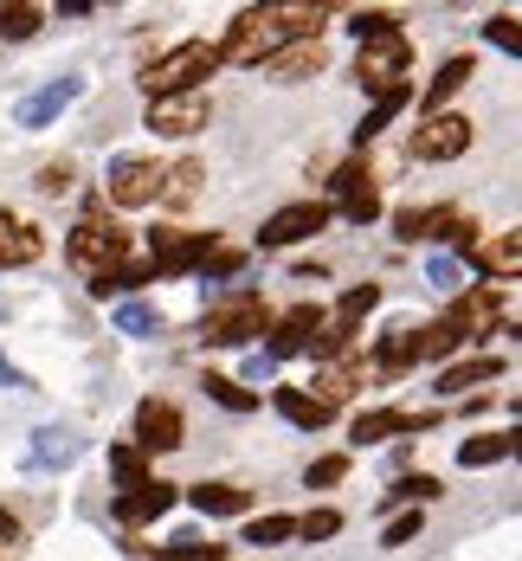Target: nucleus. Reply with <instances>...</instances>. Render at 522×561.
I'll list each match as a JSON object with an SVG mask.
<instances>
[{"label": "nucleus", "mask_w": 522, "mask_h": 561, "mask_svg": "<svg viewBox=\"0 0 522 561\" xmlns=\"http://www.w3.org/2000/svg\"><path fill=\"white\" fill-rule=\"evenodd\" d=\"M329 20V7L316 0H285V7H245L220 39L227 65H271L290 39H316V26Z\"/></svg>", "instance_id": "f257e3e1"}, {"label": "nucleus", "mask_w": 522, "mask_h": 561, "mask_svg": "<svg viewBox=\"0 0 522 561\" xmlns=\"http://www.w3.org/2000/svg\"><path fill=\"white\" fill-rule=\"evenodd\" d=\"M213 65H220V46H207V39H181L174 53H162L155 65H142V91H149V104L155 98H187V91H200V78H213Z\"/></svg>", "instance_id": "f03ea898"}, {"label": "nucleus", "mask_w": 522, "mask_h": 561, "mask_svg": "<svg viewBox=\"0 0 522 561\" xmlns=\"http://www.w3.org/2000/svg\"><path fill=\"white\" fill-rule=\"evenodd\" d=\"M65 259H71L78 272L104 278V272H116V265H129V232H123L116 220H84V226H71Z\"/></svg>", "instance_id": "7ed1b4c3"}, {"label": "nucleus", "mask_w": 522, "mask_h": 561, "mask_svg": "<svg viewBox=\"0 0 522 561\" xmlns=\"http://www.w3.org/2000/svg\"><path fill=\"white\" fill-rule=\"evenodd\" d=\"M406 65H413L406 33H381V39H368V46L355 53V84L374 91V98H387V91H401L406 84Z\"/></svg>", "instance_id": "20e7f679"}, {"label": "nucleus", "mask_w": 522, "mask_h": 561, "mask_svg": "<svg viewBox=\"0 0 522 561\" xmlns=\"http://www.w3.org/2000/svg\"><path fill=\"white\" fill-rule=\"evenodd\" d=\"M200 336L213 342V348H245L252 336H271V310H265V297L258 290H239L227 310H213L207 317V330Z\"/></svg>", "instance_id": "39448f33"}, {"label": "nucleus", "mask_w": 522, "mask_h": 561, "mask_svg": "<svg viewBox=\"0 0 522 561\" xmlns=\"http://www.w3.org/2000/svg\"><path fill=\"white\" fill-rule=\"evenodd\" d=\"M162 187H169V162H155V156H116L104 174V194L116 207H149V201H162Z\"/></svg>", "instance_id": "423d86ee"}, {"label": "nucleus", "mask_w": 522, "mask_h": 561, "mask_svg": "<svg viewBox=\"0 0 522 561\" xmlns=\"http://www.w3.org/2000/svg\"><path fill=\"white\" fill-rule=\"evenodd\" d=\"M464 149H471V123L459 111H439L413 129V156L419 162H459Z\"/></svg>", "instance_id": "0eeeda50"}, {"label": "nucleus", "mask_w": 522, "mask_h": 561, "mask_svg": "<svg viewBox=\"0 0 522 561\" xmlns=\"http://www.w3.org/2000/svg\"><path fill=\"white\" fill-rule=\"evenodd\" d=\"M329 214H336L329 201H297V207H278L271 220L258 226V245H271V252H278V245H303L310 232H323V226H329Z\"/></svg>", "instance_id": "6e6552de"}, {"label": "nucleus", "mask_w": 522, "mask_h": 561, "mask_svg": "<svg viewBox=\"0 0 522 561\" xmlns=\"http://www.w3.org/2000/svg\"><path fill=\"white\" fill-rule=\"evenodd\" d=\"M207 116H213L207 91H187V98H155V104H149V129H155L162 142H181V136H200V129H207Z\"/></svg>", "instance_id": "1a4fd4ad"}, {"label": "nucleus", "mask_w": 522, "mask_h": 561, "mask_svg": "<svg viewBox=\"0 0 522 561\" xmlns=\"http://www.w3.org/2000/svg\"><path fill=\"white\" fill-rule=\"evenodd\" d=\"M142 451H174L187 439V420H181V407L162 400V393H149L142 407H136V433H129Z\"/></svg>", "instance_id": "9d476101"}, {"label": "nucleus", "mask_w": 522, "mask_h": 561, "mask_svg": "<svg viewBox=\"0 0 522 561\" xmlns=\"http://www.w3.org/2000/svg\"><path fill=\"white\" fill-rule=\"evenodd\" d=\"M149 252H155V259H149L155 272H200L207 252H213V239H207V232H181V226H155V232H149Z\"/></svg>", "instance_id": "9b49d317"}, {"label": "nucleus", "mask_w": 522, "mask_h": 561, "mask_svg": "<svg viewBox=\"0 0 522 561\" xmlns=\"http://www.w3.org/2000/svg\"><path fill=\"white\" fill-rule=\"evenodd\" d=\"M497 317H503V297H497L490 284H477V290H464L459 304L445 310V323H452V330H459L464 342H471V336H484V330H497Z\"/></svg>", "instance_id": "f8f14e48"}, {"label": "nucleus", "mask_w": 522, "mask_h": 561, "mask_svg": "<svg viewBox=\"0 0 522 561\" xmlns=\"http://www.w3.org/2000/svg\"><path fill=\"white\" fill-rule=\"evenodd\" d=\"M329 187H336V201H343L348 220H374V214H381V194H374V181H368V162H343Z\"/></svg>", "instance_id": "ddd939ff"}, {"label": "nucleus", "mask_w": 522, "mask_h": 561, "mask_svg": "<svg viewBox=\"0 0 522 561\" xmlns=\"http://www.w3.org/2000/svg\"><path fill=\"white\" fill-rule=\"evenodd\" d=\"M323 65H329V53H323V39H290V46H285L278 58H271L265 71H271L278 84H303V78H316Z\"/></svg>", "instance_id": "4468645a"}, {"label": "nucleus", "mask_w": 522, "mask_h": 561, "mask_svg": "<svg viewBox=\"0 0 522 561\" xmlns=\"http://www.w3.org/2000/svg\"><path fill=\"white\" fill-rule=\"evenodd\" d=\"M316 330H323V310H316V304H297V310H285V317L271 323V355H297V348H310V342H316Z\"/></svg>", "instance_id": "2eb2a0df"}, {"label": "nucleus", "mask_w": 522, "mask_h": 561, "mask_svg": "<svg viewBox=\"0 0 522 561\" xmlns=\"http://www.w3.org/2000/svg\"><path fill=\"white\" fill-rule=\"evenodd\" d=\"M471 259H477V272H484V278H522V226L497 232V239H484Z\"/></svg>", "instance_id": "dca6fc26"}, {"label": "nucleus", "mask_w": 522, "mask_h": 561, "mask_svg": "<svg viewBox=\"0 0 522 561\" xmlns=\"http://www.w3.org/2000/svg\"><path fill=\"white\" fill-rule=\"evenodd\" d=\"M419 426H432V413L374 407V413H361V420H355V439H361V446H381V439H394V433H419Z\"/></svg>", "instance_id": "f3484780"}, {"label": "nucleus", "mask_w": 522, "mask_h": 561, "mask_svg": "<svg viewBox=\"0 0 522 561\" xmlns=\"http://www.w3.org/2000/svg\"><path fill=\"white\" fill-rule=\"evenodd\" d=\"M78 91H84V84H78V78H53V84H46V91H33V98H26V104H20V123H26V129H46V123H53V116L65 111V104H71V98H78Z\"/></svg>", "instance_id": "a211bd4d"}, {"label": "nucleus", "mask_w": 522, "mask_h": 561, "mask_svg": "<svg viewBox=\"0 0 522 561\" xmlns=\"http://www.w3.org/2000/svg\"><path fill=\"white\" fill-rule=\"evenodd\" d=\"M174 497H181L174 484H155V478H149L142 491H129V497H116V516H123V523H155L162 510H174Z\"/></svg>", "instance_id": "6ab92c4d"}, {"label": "nucleus", "mask_w": 522, "mask_h": 561, "mask_svg": "<svg viewBox=\"0 0 522 561\" xmlns=\"http://www.w3.org/2000/svg\"><path fill=\"white\" fill-rule=\"evenodd\" d=\"M310 393H316V400H323V407L336 413L343 400H355V393H361V368H355V362H329V368H323V375L310 381Z\"/></svg>", "instance_id": "aec40b11"}, {"label": "nucleus", "mask_w": 522, "mask_h": 561, "mask_svg": "<svg viewBox=\"0 0 522 561\" xmlns=\"http://www.w3.org/2000/svg\"><path fill=\"white\" fill-rule=\"evenodd\" d=\"M33 259H39V232L20 226L7 207H0V272H7V265H33Z\"/></svg>", "instance_id": "412c9836"}, {"label": "nucleus", "mask_w": 522, "mask_h": 561, "mask_svg": "<svg viewBox=\"0 0 522 561\" xmlns=\"http://www.w3.org/2000/svg\"><path fill=\"white\" fill-rule=\"evenodd\" d=\"M464 84H471V58H445V65H439V78L426 84V116H439Z\"/></svg>", "instance_id": "4be33fe9"}, {"label": "nucleus", "mask_w": 522, "mask_h": 561, "mask_svg": "<svg viewBox=\"0 0 522 561\" xmlns=\"http://www.w3.org/2000/svg\"><path fill=\"white\" fill-rule=\"evenodd\" d=\"M278 413H285L290 426H310V433L336 420V413H329V407H323L316 393H303V388H278Z\"/></svg>", "instance_id": "5701e85b"}, {"label": "nucleus", "mask_w": 522, "mask_h": 561, "mask_svg": "<svg viewBox=\"0 0 522 561\" xmlns=\"http://www.w3.org/2000/svg\"><path fill=\"white\" fill-rule=\"evenodd\" d=\"M187 497L207 516H245V504H252V491H239V484H194Z\"/></svg>", "instance_id": "b1692460"}, {"label": "nucleus", "mask_w": 522, "mask_h": 561, "mask_svg": "<svg viewBox=\"0 0 522 561\" xmlns=\"http://www.w3.org/2000/svg\"><path fill=\"white\" fill-rule=\"evenodd\" d=\"M413 362H419V330H394V336L374 348V368H381V375H401Z\"/></svg>", "instance_id": "393cba45"}, {"label": "nucleus", "mask_w": 522, "mask_h": 561, "mask_svg": "<svg viewBox=\"0 0 522 561\" xmlns=\"http://www.w3.org/2000/svg\"><path fill=\"white\" fill-rule=\"evenodd\" d=\"M503 375V362L497 355H471V362H452L445 375H439V388L452 393V388H477V381H497Z\"/></svg>", "instance_id": "a878e982"}, {"label": "nucleus", "mask_w": 522, "mask_h": 561, "mask_svg": "<svg viewBox=\"0 0 522 561\" xmlns=\"http://www.w3.org/2000/svg\"><path fill=\"white\" fill-rule=\"evenodd\" d=\"M111 471H116V484H123V497L142 491V484H149V451L142 446H111Z\"/></svg>", "instance_id": "bb28decb"}, {"label": "nucleus", "mask_w": 522, "mask_h": 561, "mask_svg": "<svg viewBox=\"0 0 522 561\" xmlns=\"http://www.w3.org/2000/svg\"><path fill=\"white\" fill-rule=\"evenodd\" d=\"M149 272H155V265H136V259H129V265H116V272H104V278H91V297H111V304H123L136 284L149 278Z\"/></svg>", "instance_id": "cd10ccee"}, {"label": "nucleus", "mask_w": 522, "mask_h": 561, "mask_svg": "<svg viewBox=\"0 0 522 561\" xmlns=\"http://www.w3.org/2000/svg\"><path fill=\"white\" fill-rule=\"evenodd\" d=\"M200 181H207V169H200V162H181V169H169L162 201H174V207H194V201H200Z\"/></svg>", "instance_id": "c85d7f7f"}, {"label": "nucleus", "mask_w": 522, "mask_h": 561, "mask_svg": "<svg viewBox=\"0 0 522 561\" xmlns=\"http://www.w3.org/2000/svg\"><path fill=\"white\" fill-rule=\"evenodd\" d=\"M116 330H123V336H155V330H162V317H155L142 297H123V304H116Z\"/></svg>", "instance_id": "c756f323"}, {"label": "nucleus", "mask_w": 522, "mask_h": 561, "mask_svg": "<svg viewBox=\"0 0 522 561\" xmlns=\"http://www.w3.org/2000/svg\"><path fill=\"white\" fill-rule=\"evenodd\" d=\"M459 342L464 336L439 317V323H426V330H419V362H445V355H459Z\"/></svg>", "instance_id": "7c9ffc66"}, {"label": "nucleus", "mask_w": 522, "mask_h": 561, "mask_svg": "<svg viewBox=\"0 0 522 561\" xmlns=\"http://www.w3.org/2000/svg\"><path fill=\"white\" fill-rule=\"evenodd\" d=\"M297 536V516H252L245 523V542H258V549H278Z\"/></svg>", "instance_id": "2f4dec72"}, {"label": "nucleus", "mask_w": 522, "mask_h": 561, "mask_svg": "<svg viewBox=\"0 0 522 561\" xmlns=\"http://www.w3.org/2000/svg\"><path fill=\"white\" fill-rule=\"evenodd\" d=\"M484 39H490L497 53L522 58V20H517V13H490V20H484Z\"/></svg>", "instance_id": "473e14b6"}, {"label": "nucleus", "mask_w": 522, "mask_h": 561, "mask_svg": "<svg viewBox=\"0 0 522 561\" xmlns=\"http://www.w3.org/2000/svg\"><path fill=\"white\" fill-rule=\"evenodd\" d=\"M503 451H510V439H503V433H477V439H464V446H459V465H471V471H477V465H497Z\"/></svg>", "instance_id": "72a5a7b5"}, {"label": "nucleus", "mask_w": 522, "mask_h": 561, "mask_svg": "<svg viewBox=\"0 0 522 561\" xmlns=\"http://www.w3.org/2000/svg\"><path fill=\"white\" fill-rule=\"evenodd\" d=\"M39 20H46L39 7H0V39H13V46H20V39H33V33H39Z\"/></svg>", "instance_id": "f704fd0d"}, {"label": "nucleus", "mask_w": 522, "mask_h": 561, "mask_svg": "<svg viewBox=\"0 0 522 561\" xmlns=\"http://www.w3.org/2000/svg\"><path fill=\"white\" fill-rule=\"evenodd\" d=\"M200 388H207V400H220V407H232V413H252V407H258V393H245L239 381H227V375H207Z\"/></svg>", "instance_id": "c9c22d12"}, {"label": "nucleus", "mask_w": 522, "mask_h": 561, "mask_svg": "<svg viewBox=\"0 0 522 561\" xmlns=\"http://www.w3.org/2000/svg\"><path fill=\"white\" fill-rule=\"evenodd\" d=\"M297 536H303V542H329V536H343V510H310V516H297Z\"/></svg>", "instance_id": "e433bc0d"}, {"label": "nucleus", "mask_w": 522, "mask_h": 561, "mask_svg": "<svg viewBox=\"0 0 522 561\" xmlns=\"http://www.w3.org/2000/svg\"><path fill=\"white\" fill-rule=\"evenodd\" d=\"M374 304H381V290H374V284H355L343 304H336V323H348V330H355V323H361V317H368Z\"/></svg>", "instance_id": "4c0bfd02"}, {"label": "nucleus", "mask_w": 522, "mask_h": 561, "mask_svg": "<svg viewBox=\"0 0 522 561\" xmlns=\"http://www.w3.org/2000/svg\"><path fill=\"white\" fill-rule=\"evenodd\" d=\"M343 478H348V458H343V451H329V458H316V465L303 471V484H310V491H329V484H343Z\"/></svg>", "instance_id": "58836bf2"}, {"label": "nucleus", "mask_w": 522, "mask_h": 561, "mask_svg": "<svg viewBox=\"0 0 522 561\" xmlns=\"http://www.w3.org/2000/svg\"><path fill=\"white\" fill-rule=\"evenodd\" d=\"M394 226H401V239H426V232H439V226H445V214H439V207H406Z\"/></svg>", "instance_id": "ea45409f"}, {"label": "nucleus", "mask_w": 522, "mask_h": 561, "mask_svg": "<svg viewBox=\"0 0 522 561\" xmlns=\"http://www.w3.org/2000/svg\"><path fill=\"white\" fill-rule=\"evenodd\" d=\"M162 561H227V542H174L162 549Z\"/></svg>", "instance_id": "a19ab883"}, {"label": "nucleus", "mask_w": 522, "mask_h": 561, "mask_svg": "<svg viewBox=\"0 0 522 561\" xmlns=\"http://www.w3.org/2000/svg\"><path fill=\"white\" fill-rule=\"evenodd\" d=\"M348 26H355V39H361V46H368V39H381V33H401V20H394V13H355Z\"/></svg>", "instance_id": "79ce46f5"}, {"label": "nucleus", "mask_w": 522, "mask_h": 561, "mask_svg": "<svg viewBox=\"0 0 522 561\" xmlns=\"http://www.w3.org/2000/svg\"><path fill=\"white\" fill-rule=\"evenodd\" d=\"M239 265H245V252H239V245H213V252H207V265H200V272H207V278H232V272H239Z\"/></svg>", "instance_id": "37998d69"}, {"label": "nucleus", "mask_w": 522, "mask_h": 561, "mask_svg": "<svg viewBox=\"0 0 522 561\" xmlns=\"http://www.w3.org/2000/svg\"><path fill=\"white\" fill-rule=\"evenodd\" d=\"M432 504V497H439V478H401V484H394V504Z\"/></svg>", "instance_id": "c03bdc74"}, {"label": "nucleus", "mask_w": 522, "mask_h": 561, "mask_svg": "<svg viewBox=\"0 0 522 561\" xmlns=\"http://www.w3.org/2000/svg\"><path fill=\"white\" fill-rule=\"evenodd\" d=\"M71 181H78V174L65 169V162H46V169H39V194H46V201H58V194H65Z\"/></svg>", "instance_id": "a18cd8bd"}, {"label": "nucleus", "mask_w": 522, "mask_h": 561, "mask_svg": "<svg viewBox=\"0 0 522 561\" xmlns=\"http://www.w3.org/2000/svg\"><path fill=\"white\" fill-rule=\"evenodd\" d=\"M419 536V516H394L387 529H381V549H401V542H413Z\"/></svg>", "instance_id": "49530a36"}, {"label": "nucleus", "mask_w": 522, "mask_h": 561, "mask_svg": "<svg viewBox=\"0 0 522 561\" xmlns=\"http://www.w3.org/2000/svg\"><path fill=\"white\" fill-rule=\"evenodd\" d=\"M65 451H78V439H65V433H39V465H58Z\"/></svg>", "instance_id": "de8ad7c7"}, {"label": "nucleus", "mask_w": 522, "mask_h": 561, "mask_svg": "<svg viewBox=\"0 0 522 561\" xmlns=\"http://www.w3.org/2000/svg\"><path fill=\"white\" fill-rule=\"evenodd\" d=\"M0 388H26V381H20V375H13V368L0 362Z\"/></svg>", "instance_id": "09e8293b"}, {"label": "nucleus", "mask_w": 522, "mask_h": 561, "mask_svg": "<svg viewBox=\"0 0 522 561\" xmlns=\"http://www.w3.org/2000/svg\"><path fill=\"white\" fill-rule=\"evenodd\" d=\"M503 439H510V451H517V458H522V426H517V433H503Z\"/></svg>", "instance_id": "8fccbe9b"}, {"label": "nucleus", "mask_w": 522, "mask_h": 561, "mask_svg": "<svg viewBox=\"0 0 522 561\" xmlns=\"http://www.w3.org/2000/svg\"><path fill=\"white\" fill-rule=\"evenodd\" d=\"M517 413H522V393H517Z\"/></svg>", "instance_id": "3c124183"}]
</instances>
